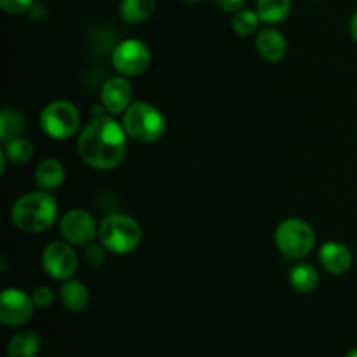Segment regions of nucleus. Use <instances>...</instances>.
Wrapping results in <instances>:
<instances>
[{"mask_svg":"<svg viewBox=\"0 0 357 357\" xmlns=\"http://www.w3.org/2000/svg\"><path fill=\"white\" fill-rule=\"evenodd\" d=\"M128 132L112 115H98L80 131L77 150L84 164L98 171H112L128 155Z\"/></svg>","mask_w":357,"mask_h":357,"instance_id":"nucleus-1","label":"nucleus"},{"mask_svg":"<svg viewBox=\"0 0 357 357\" xmlns=\"http://www.w3.org/2000/svg\"><path fill=\"white\" fill-rule=\"evenodd\" d=\"M10 220L26 234H42L58 220V201L51 192L35 190L21 195L10 208Z\"/></svg>","mask_w":357,"mask_h":357,"instance_id":"nucleus-2","label":"nucleus"},{"mask_svg":"<svg viewBox=\"0 0 357 357\" xmlns=\"http://www.w3.org/2000/svg\"><path fill=\"white\" fill-rule=\"evenodd\" d=\"M98 239L114 255H129L142 244L143 229L139 222L124 213H114L101 220Z\"/></svg>","mask_w":357,"mask_h":357,"instance_id":"nucleus-3","label":"nucleus"},{"mask_svg":"<svg viewBox=\"0 0 357 357\" xmlns=\"http://www.w3.org/2000/svg\"><path fill=\"white\" fill-rule=\"evenodd\" d=\"M122 126L131 139L139 143H153L166 132V119L162 112L149 101H132L122 114Z\"/></svg>","mask_w":357,"mask_h":357,"instance_id":"nucleus-4","label":"nucleus"},{"mask_svg":"<svg viewBox=\"0 0 357 357\" xmlns=\"http://www.w3.org/2000/svg\"><path fill=\"white\" fill-rule=\"evenodd\" d=\"M275 248L289 260H302L316 246V232L302 218H286L275 227Z\"/></svg>","mask_w":357,"mask_h":357,"instance_id":"nucleus-5","label":"nucleus"},{"mask_svg":"<svg viewBox=\"0 0 357 357\" xmlns=\"http://www.w3.org/2000/svg\"><path fill=\"white\" fill-rule=\"evenodd\" d=\"M40 128L49 138L68 139L80 129V112L72 101L56 100L45 105L40 112Z\"/></svg>","mask_w":357,"mask_h":357,"instance_id":"nucleus-6","label":"nucleus"},{"mask_svg":"<svg viewBox=\"0 0 357 357\" xmlns=\"http://www.w3.org/2000/svg\"><path fill=\"white\" fill-rule=\"evenodd\" d=\"M152 61V52L145 42L138 38H126L119 42L112 51V65L119 75H124L128 79L142 75L146 72Z\"/></svg>","mask_w":357,"mask_h":357,"instance_id":"nucleus-7","label":"nucleus"},{"mask_svg":"<svg viewBox=\"0 0 357 357\" xmlns=\"http://www.w3.org/2000/svg\"><path fill=\"white\" fill-rule=\"evenodd\" d=\"M42 268L54 281H68L79 268V255L73 244L63 241H52L42 251Z\"/></svg>","mask_w":357,"mask_h":357,"instance_id":"nucleus-8","label":"nucleus"},{"mask_svg":"<svg viewBox=\"0 0 357 357\" xmlns=\"http://www.w3.org/2000/svg\"><path fill=\"white\" fill-rule=\"evenodd\" d=\"M59 232L66 243L86 248L87 244L96 241L100 225L96 218L86 209H72L59 220Z\"/></svg>","mask_w":357,"mask_h":357,"instance_id":"nucleus-9","label":"nucleus"},{"mask_svg":"<svg viewBox=\"0 0 357 357\" xmlns=\"http://www.w3.org/2000/svg\"><path fill=\"white\" fill-rule=\"evenodd\" d=\"M35 302L20 288H6L0 295V321L6 326H23L31 319Z\"/></svg>","mask_w":357,"mask_h":357,"instance_id":"nucleus-10","label":"nucleus"},{"mask_svg":"<svg viewBox=\"0 0 357 357\" xmlns=\"http://www.w3.org/2000/svg\"><path fill=\"white\" fill-rule=\"evenodd\" d=\"M100 100L108 115L124 114L132 103V86L128 77L115 75L105 80L100 91Z\"/></svg>","mask_w":357,"mask_h":357,"instance_id":"nucleus-11","label":"nucleus"},{"mask_svg":"<svg viewBox=\"0 0 357 357\" xmlns=\"http://www.w3.org/2000/svg\"><path fill=\"white\" fill-rule=\"evenodd\" d=\"M319 261L324 271L331 275H342L351 271L352 253L344 243L328 241L319 250Z\"/></svg>","mask_w":357,"mask_h":357,"instance_id":"nucleus-12","label":"nucleus"},{"mask_svg":"<svg viewBox=\"0 0 357 357\" xmlns=\"http://www.w3.org/2000/svg\"><path fill=\"white\" fill-rule=\"evenodd\" d=\"M255 47L261 59L267 63H279L288 54V42L284 35L275 28H265L257 35Z\"/></svg>","mask_w":357,"mask_h":357,"instance_id":"nucleus-13","label":"nucleus"},{"mask_svg":"<svg viewBox=\"0 0 357 357\" xmlns=\"http://www.w3.org/2000/svg\"><path fill=\"white\" fill-rule=\"evenodd\" d=\"M65 166L58 159H44L35 167V183L40 190H58L65 183Z\"/></svg>","mask_w":357,"mask_h":357,"instance_id":"nucleus-14","label":"nucleus"},{"mask_svg":"<svg viewBox=\"0 0 357 357\" xmlns=\"http://www.w3.org/2000/svg\"><path fill=\"white\" fill-rule=\"evenodd\" d=\"M59 298H61L63 307L70 312H82L89 305V289L84 282L68 279L63 282L59 289Z\"/></svg>","mask_w":357,"mask_h":357,"instance_id":"nucleus-15","label":"nucleus"},{"mask_svg":"<svg viewBox=\"0 0 357 357\" xmlns=\"http://www.w3.org/2000/svg\"><path fill=\"white\" fill-rule=\"evenodd\" d=\"M319 284V272L310 264H296L289 271V286L298 293H312Z\"/></svg>","mask_w":357,"mask_h":357,"instance_id":"nucleus-16","label":"nucleus"},{"mask_svg":"<svg viewBox=\"0 0 357 357\" xmlns=\"http://www.w3.org/2000/svg\"><path fill=\"white\" fill-rule=\"evenodd\" d=\"M42 340L35 331H21L7 344V357H35L40 351Z\"/></svg>","mask_w":357,"mask_h":357,"instance_id":"nucleus-17","label":"nucleus"},{"mask_svg":"<svg viewBox=\"0 0 357 357\" xmlns=\"http://www.w3.org/2000/svg\"><path fill=\"white\" fill-rule=\"evenodd\" d=\"M155 0H121L119 14L129 24H138L149 20L155 10Z\"/></svg>","mask_w":357,"mask_h":357,"instance_id":"nucleus-18","label":"nucleus"},{"mask_svg":"<svg viewBox=\"0 0 357 357\" xmlns=\"http://www.w3.org/2000/svg\"><path fill=\"white\" fill-rule=\"evenodd\" d=\"M257 13L261 23H282L291 13V0H257Z\"/></svg>","mask_w":357,"mask_h":357,"instance_id":"nucleus-19","label":"nucleus"},{"mask_svg":"<svg viewBox=\"0 0 357 357\" xmlns=\"http://www.w3.org/2000/svg\"><path fill=\"white\" fill-rule=\"evenodd\" d=\"M24 128H26L24 117L20 112L13 110V108H3L2 114H0V139L3 143L14 138H21Z\"/></svg>","mask_w":357,"mask_h":357,"instance_id":"nucleus-20","label":"nucleus"},{"mask_svg":"<svg viewBox=\"0 0 357 357\" xmlns=\"http://www.w3.org/2000/svg\"><path fill=\"white\" fill-rule=\"evenodd\" d=\"M2 152L6 153V157L10 162L23 166V164L30 162L31 157H33V145H31V142H28L26 138L21 136V138H14L3 143Z\"/></svg>","mask_w":357,"mask_h":357,"instance_id":"nucleus-21","label":"nucleus"},{"mask_svg":"<svg viewBox=\"0 0 357 357\" xmlns=\"http://www.w3.org/2000/svg\"><path fill=\"white\" fill-rule=\"evenodd\" d=\"M260 23L261 20L260 16H258L257 10L241 9L237 10V13H234L232 30L236 31L237 35H241V37H250V35H253L255 31L258 30Z\"/></svg>","mask_w":357,"mask_h":357,"instance_id":"nucleus-22","label":"nucleus"},{"mask_svg":"<svg viewBox=\"0 0 357 357\" xmlns=\"http://www.w3.org/2000/svg\"><path fill=\"white\" fill-rule=\"evenodd\" d=\"M110 251L103 246L101 243H91L84 248V258L91 267H101L107 261V257Z\"/></svg>","mask_w":357,"mask_h":357,"instance_id":"nucleus-23","label":"nucleus"},{"mask_svg":"<svg viewBox=\"0 0 357 357\" xmlns=\"http://www.w3.org/2000/svg\"><path fill=\"white\" fill-rule=\"evenodd\" d=\"M31 298H33L35 307H40V309H45V307H51L52 302H54L56 295L49 286H38L35 288V291L31 293Z\"/></svg>","mask_w":357,"mask_h":357,"instance_id":"nucleus-24","label":"nucleus"},{"mask_svg":"<svg viewBox=\"0 0 357 357\" xmlns=\"http://www.w3.org/2000/svg\"><path fill=\"white\" fill-rule=\"evenodd\" d=\"M33 0H0V7L9 14H23L31 7Z\"/></svg>","mask_w":357,"mask_h":357,"instance_id":"nucleus-25","label":"nucleus"},{"mask_svg":"<svg viewBox=\"0 0 357 357\" xmlns=\"http://www.w3.org/2000/svg\"><path fill=\"white\" fill-rule=\"evenodd\" d=\"M244 2L246 0H215L216 6L222 10H225V13H237V10L244 7Z\"/></svg>","mask_w":357,"mask_h":357,"instance_id":"nucleus-26","label":"nucleus"},{"mask_svg":"<svg viewBox=\"0 0 357 357\" xmlns=\"http://www.w3.org/2000/svg\"><path fill=\"white\" fill-rule=\"evenodd\" d=\"M351 35H352V38L357 42V13L352 16V20H351Z\"/></svg>","mask_w":357,"mask_h":357,"instance_id":"nucleus-27","label":"nucleus"},{"mask_svg":"<svg viewBox=\"0 0 357 357\" xmlns=\"http://www.w3.org/2000/svg\"><path fill=\"white\" fill-rule=\"evenodd\" d=\"M345 357H357V349H354V351H351V352H349V354L345 356Z\"/></svg>","mask_w":357,"mask_h":357,"instance_id":"nucleus-28","label":"nucleus"},{"mask_svg":"<svg viewBox=\"0 0 357 357\" xmlns=\"http://www.w3.org/2000/svg\"><path fill=\"white\" fill-rule=\"evenodd\" d=\"M183 2H199V0H183Z\"/></svg>","mask_w":357,"mask_h":357,"instance_id":"nucleus-29","label":"nucleus"}]
</instances>
